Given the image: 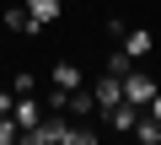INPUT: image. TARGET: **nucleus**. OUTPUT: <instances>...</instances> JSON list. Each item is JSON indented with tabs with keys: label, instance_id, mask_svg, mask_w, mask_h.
I'll list each match as a JSON object with an SVG mask.
<instances>
[{
	"label": "nucleus",
	"instance_id": "39448f33",
	"mask_svg": "<svg viewBox=\"0 0 161 145\" xmlns=\"http://www.w3.org/2000/svg\"><path fill=\"white\" fill-rule=\"evenodd\" d=\"M118 48H124V54H129V59H145V54H150V48H156V38H150V27H129V32H124V43H118Z\"/></svg>",
	"mask_w": 161,
	"mask_h": 145
},
{
	"label": "nucleus",
	"instance_id": "0eeeda50",
	"mask_svg": "<svg viewBox=\"0 0 161 145\" xmlns=\"http://www.w3.org/2000/svg\"><path fill=\"white\" fill-rule=\"evenodd\" d=\"M129 134H134V140H140V145H161V118H156V113H140V118H134V129H129Z\"/></svg>",
	"mask_w": 161,
	"mask_h": 145
},
{
	"label": "nucleus",
	"instance_id": "9d476101",
	"mask_svg": "<svg viewBox=\"0 0 161 145\" xmlns=\"http://www.w3.org/2000/svg\"><path fill=\"white\" fill-rule=\"evenodd\" d=\"M129 70H134V59H129L124 48H113V54H108V75H129Z\"/></svg>",
	"mask_w": 161,
	"mask_h": 145
},
{
	"label": "nucleus",
	"instance_id": "f257e3e1",
	"mask_svg": "<svg viewBox=\"0 0 161 145\" xmlns=\"http://www.w3.org/2000/svg\"><path fill=\"white\" fill-rule=\"evenodd\" d=\"M22 140H27V145H92L97 129H86V118L70 124L64 113H48V118H38L32 129H22Z\"/></svg>",
	"mask_w": 161,
	"mask_h": 145
},
{
	"label": "nucleus",
	"instance_id": "ddd939ff",
	"mask_svg": "<svg viewBox=\"0 0 161 145\" xmlns=\"http://www.w3.org/2000/svg\"><path fill=\"white\" fill-rule=\"evenodd\" d=\"M145 113H156V118H161V86L150 92V102H145Z\"/></svg>",
	"mask_w": 161,
	"mask_h": 145
},
{
	"label": "nucleus",
	"instance_id": "6e6552de",
	"mask_svg": "<svg viewBox=\"0 0 161 145\" xmlns=\"http://www.w3.org/2000/svg\"><path fill=\"white\" fill-rule=\"evenodd\" d=\"M22 6L32 11V22H38V27H48V22H59V11H64V0H22Z\"/></svg>",
	"mask_w": 161,
	"mask_h": 145
},
{
	"label": "nucleus",
	"instance_id": "7ed1b4c3",
	"mask_svg": "<svg viewBox=\"0 0 161 145\" xmlns=\"http://www.w3.org/2000/svg\"><path fill=\"white\" fill-rule=\"evenodd\" d=\"M92 97H97V113L118 108V102H124V75H108V70H102V81L92 86Z\"/></svg>",
	"mask_w": 161,
	"mask_h": 145
},
{
	"label": "nucleus",
	"instance_id": "9b49d317",
	"mask_svg": "<svg viewBox=\"0 0 161 145\" xmlns=\"http://www.w3.org/2000/svg\"><path fill=\"white\" fill-rule=\"evenodd\" d=\"M11 92L22 97V92H38V75H32V70H16V75H11Z\"/></svg>",
	"mask_w": 161,
	"mask_h": 145
},
{
	"label": "nucleus",
	"instance_id": "1a4fd4ad",
	"mask_svg": "<svg viewBox=\"0 0 161 145\" xmlns=\"http://www.w3.org/2000/svg\"><path fill=\"white\" fill-rule=\"evenodd\" d=\"M6 27H11V32H22V38H32V32H43V27L32 22V11H27V6H11V11H6Z\"/></svg>",
	"mask_w": 161,
	"mask_h": 145
},
{
	"label": "nucleus",
	"instance_id": "423d86ee",
	"mask_svg": "<svg viewBox=\"0 0 161 145\" xmlns=\"http://www.w3.org/2000/svg\"><path fill=\"white\" fill-rule=\"evenodd\" d=\"M11 118H16V129H32V124L43 118V108H38V97H32V92H22V97H16V108H11Z\"/></svg>",
	"mask_w": 161,
	"mask_h": 145
},
{
	"label": "nucleus",
	"instance_id": "20e7f679",
	"mask_svg": "<svg viewBox=\"0 0 161 145\" xmlns=\"http://www.w3.org/2000/svg\"><path fill=\"white\" fill-rule=\"evenodd\" d=\"M150 92H156V81L145 75V70H129V75H124V97H129V102H140V108H145V102H150Z\"/></svg>",
	"mask_w": 161,
	"mask_h": 145
},
{
	"label": "nucleus",
	"instance_id": "f8f14e48",
	"mask_svg": "<svg viewBox=\"0 0 161 145\" xmlns=\"http://www.w3.org/2000/svg\"><path fill=\"white\" fill-rule=\"evenodd\" d=\"M11 108H16V92H11V86H0V118H6Z\"/></svg>",
	"mask_w": 161,
	"mask_h": 145
},
{
	"label": "nucleus",
	"instance_id": "f03ea898",
	"mask_svg": "<svg viewBox=\"0 0 161 145\" xmlns=\"http://www.w3.org/2000/svg\"><path fill=\"white\" fill-rule=\"evenodd\" d=\"M48 86H54V92H75V86H86V70H80L75 59H59V64L48 70Z\"/></svg>",
	"mask_w": 161,
	"mask_h": 145
}]
</instances>
